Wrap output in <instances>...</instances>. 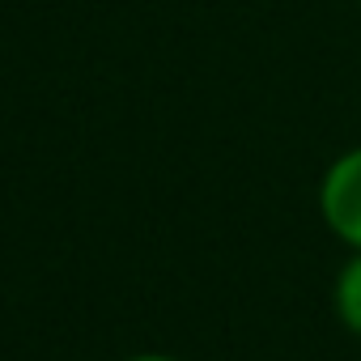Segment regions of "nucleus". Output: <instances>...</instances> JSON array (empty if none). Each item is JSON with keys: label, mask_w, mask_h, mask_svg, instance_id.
<instances>
[{"label": "nucleus", "mask_w": 361, "mask_h": 361, "mask_svg": "<svg viewBox=\"0 0 361 361\" xmlns=\"http://www.w3.org/2000/svg\"><path fill=\"white\" fill-rule=\"evenodd\" d=\"M319 213L323 226L353 251L361 255V145L340 153L319 183Z\"/></svg>", "instance_id": "f257e3e1"}, {"label": "nucleus", "mask_w": 361, "mask_h": 361, "mask_svg": "<svg viewBox=\"0 0 361 361\" xmlns=\"http://www.w3.org/2000/svg\"><path fill=\"white\" fill-rule=\"evenodd\" d=\"M336 314L353 336H361V255H353L336 276Z\"/></svg>", "instance_id": "f03ea898"}, {"label": "nucleus", "mask_w": 361, "mask_h": 361, "mask_svg": "<svg viewBox=\"0 0 361 361\" xmlns=\"http://www.w3.org/2000/svg\"><path fill=\"white\" fill-rule=\"evenodd\" d=\"M123 361H178V357H170V353H132Z\"/></svg>", "instance_id": "7ed1b4c3"}]
</instances>
